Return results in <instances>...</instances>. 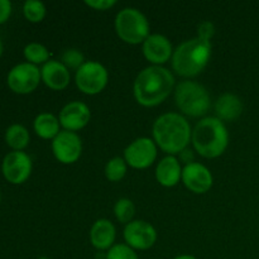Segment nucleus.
<instances>
[{
  "instance_id": "nucleus-9",
  "label": "nucleus",
  "mask_w": 259,
  "mask_h": 259,
  "mask_svg": "<svg viewBox=\"0 0 259 259\" xmlns=\"http://www.w3.org/2000/svg\"><path fill=\"white\" fill-rule=\"evenodd\" d=\"M2 171L5 179L14 185L27 181L32 172V161L29 156L22 151H13L4 157Z\"/></svg>"
},
{
  "instance_id": "nucleus-10",
  "label": "nucleus",
  "mask_w": 259,
  "mask_h": 259,
  "mask_svg": "<svg viewBox=\"0 0 259 259\" xmlns=\"http://www.w3.org/2000/svg\"><path fill=\"white\" fill-rule=\"evenodd\" d=\"M52 151L61 163L70 164L77 161L82 152L81 139L75 132L62 131L52 142Z\"/></svg>"
},
{
  "instance_id": "nucleus-14",
  "label": "nucleus",
  "mask_w": 259,
  "mask_h": 259,
  "mask_svg": "<svg viewBox=\"0 0 259 259\" xmlns=\"http://www.w3.org/2000/svg\"><path fill=\"white\" fill-rule=\"evenodd\" d=\"M91 113L86 104L81 101L68 103L60 113V123L66 131H80L90 121Z\"/></svg>"
},
{
  "instance_id": "nucleus-27",
  "label": "nucleus",
  "mask_w": 259,
  "mask_h": 259,
  "mask_svg": "<svg viewBox=\"0 0 259 259\" xmlns=\"http://www.w3.org/2000/svg\"><path fill=\"white\" fill-rule=\"evenodd\" d=\"M83 55L78 50L71 48V50H66L62 55V63L67 68H78L83 65Z\"/></svg>"
},
{
  "instance_id": "nucleus-33",
  "label": "nucleus",
  "mask_w": 259,
  "mask_h": 259,
  "mask_svg": "<svg viewBox=\"0 0 259 259\" xmlns=\"http://www.w3.org/2000/svg\"><path fill=\"white\" fill-rule=\"evenodd\" d=\"M38 259H50V258H47V257H39Z\"/></svg>"
},
{
  "instance_id": "nucleus-26",
  "label": "nucleus",
  "mask_w": 259,
  "mask_h": 259,
  "mask_svg": "<svg viewBox=\"0 0 259 259\" xmlns=\"http://www.w3.org/2000/svg\"><path fill=\"white\" fill-rule=\"evenodd\" d=\"M106 259H138V255L129 245L116 244L108 250Z\"/></svg>"
},
{
  "instance_id": "nucleus-4",
  "label": "nucleus",
  "mask_w": 259,
  "mask_h": 259,
  "mask_svg": "<svg viewBox=\"0 0 259 259\" xmlns=\"http://www.w3.org/2000/svg\"><path fill=\"white\" fill-rule=\"evenodd\" d=\"M229 134L224 123L218 118H205L196 124L192 132V143L202 157L217 158L228 147Z\"/></svg>"
},
{
  "instance_id": "nucleus-1",
  "label": "nucleus",
  "mask_w": 259,
  "mask_h": 259,
  "mask_svg": "<svg viewBox=\"0 0 259 259\" xmlns=\"http://www.w3.org/2000/svg\"><path fill=\"white\" fill-rule=\"evenodd\" d=\"M175 85L171 71L161 66H149L134 81V96L143 106H156L167 99Z\"/></svg>"
},
{
  "instance_id": "nucleus-32",
  "label": "nucleus",
  "mask_w": 259,
  "mask_h": 259,
  "mask_svg": "<svg viewBox=\"0 0 259 259\" xmlns=\"http://www.w3.org/2000/svg\"><path fill=\"white\" fill-rule=\"evenodd\" d=\"M2 53H3V42L2 39H0V56H2Z\"/></svg>"
},
{
  "instance_id": "nucleus-15",
  "label": "nucleus",
  "mask_w": 259,
  "mask_h": 259,
  "mask_svg": "<svg viewBox=\"0 0 259 259\" xmlns=\"http://www.w3.org/2000/svg\"><path fill=\"white\" fill-rule=\"evenodd\" d=\"M143 53L149 62L162 65L171 58L172 45L164 35L151 34L143 42Z\"/></svg>"
},
{
  "instance_id": "nucleus-18",
  "label": "nucleus",
  "mask_w": 259,
  "mask_h": 259,
  "mask_svg": "<svg viewBox=\"0 0 259 259\" xmlns=\"http://www.w3.org/2000/svg\"><path fill=\"white\" fill-rule=\"evenodd\" d=\"M157 181L164 187H174L182 177V169L180 162L174 156L164 157L158 163L156 169Z\"/></svg>"
},
{
  "instance_id": "nucleus-29",
  "label": "nucleus",
  "mask_w": 259,
  "mask_h": 259,
  "mask_svg": "<svg viewBox=\"0 0 259 259\" xmlns=\"http://www.w3.org/2000/svg\"><path fill=\"white\" fill-rule=\"evenodd\" d=\"M86 5L96 10H106L116 4L115 0H86Z\"/></svg>"
},
{
  "instance_id": "nucleus-31",
  "label": "nucleus",
  "mask_w": 259,
  "mask_h": 259,
  "mask_svg": "<svg viewBox=\"0 0 259 259\" xmlns=\"http://www.w3.org/2000/svg\"><path fill=\"white\" fill-rule=\"evenodd\" d=\"M174 259H196L194 257V255H189V254H182V255H179V257L174 258Z\"/></svg>"
},
{
  "instance_id": "nucleus-6",
  "label": "nucleus",
  "mask_w": 259,
  "mask_h": 259,
  "mask_svg": "<svg viewBox=\"0 0 259 259\" xmlns=\"http://www.w3.org/2000/svg\"><path fill=\"white\" fill-rule=\"evenodd\" d=\"M115 29L120 39L131 45H138L149 37L148 20L134 8H125L118 13Z\"/></svg>"
},
{
  "instance_id": "nucleus-25",
  "label": "nucleus",
  "mask_w": 259,
  "mask_h": 259,
  "mask_svg": "<svg viewBox=\"0 0 259 259\" xmlns=\"http://www.w3.org/2000/svg\"><path fill=\"white\" fill-rule=\"evenodd\" d=\"M114 212H115V217L119 222L129 224L133 219L134 214H136V207L129 199H120L115 204Z\"/></svg>"
},
{
  "instance_id": "nucleus-28",
  "label": "nucleus",
  "mask_w": 259,
  "mask_h": 259,
  "mask_svg": "<svg viewBox=\"0 0 259 259\" xmlns=\"http://www.w3.org/2000/svg\"><path fill=\"white\" fill-rule=\"evenodd\" d=\"M214 33H215L214 24H212L211 22H204L199 27V35H197V37L206 40V42H210V39L212 38Z\"/></svg>"
},
{
  "instance_id": "nucleus-16",
  "label": "nucleus",
  "mask_w": 259,
  "mask_h": 259,
  "mask_svg": "<svg viewBox=\"0 0 259 259\" xmlns=\"http://www.w3.org/2000/svg\"><path fill=\"white\" fill-rule=\"evenodd\" d=\"M40 76L46 85L52 90H63L70 83V71L58 61H48L40 70Z\"/></svg>"
},
{
  "instance_id": "nucleus-5",
  "label": "nucleus",
  "mask_w": 259,
  "mask_h": 259,
  "mask_svg": "<svg viewBox=\"0 0 259 259\" xmlns=\"http://www.w3.org/2000/svg\"><path fill=\"white\" fill-rule=\"evenodd\" d=\"M175 100L182 113L194 118L205 115L210 109V96L206 89L194 81L179 83Z\"/></svg>"
},
{
  "instance_id": "nucleus-2",
  "label": "nucleus",
  "mask_w": 259,
  "mask_h": 259,
  "mask_svg": "<svg viewBox=\"0 0 259 259\" xmlns=\"http://www.w3.org/2000/svg\"><path fill=\"white\" fill-rule=\"evenodd\" d=\"M153 137L162 151L168 154H177L184 152L189 144L191 129L184 116L176 113H167L154 121Z\"/></svg>"
},
{
  "instance_id": "nucleus-23",
  "label": "nucleus",
  "mask_w": 259,
  "mask_h": 259,
  "mask_svg": "<svg viewBox=\"0 0 259 259\" xmlns=\"http://www.w3.org/2000/svg\"><path fill=\"white\" fill-rule=\"evenodd\" d=\"M126 174V164L125 161L120 157L111 158L105 166V176L109 181L118 182L125 176Z\"/></svg>"
},
{
  "instance_id": "nucleus-17",
  "label": "nucleus",
  "mask_w": 259,
  "mask_h": 259,
  "mask_svg": "<svg viewBox=\"0 0 259 259\" xmlns=\"http://www.w3.org/2000/svg\"><path fill=\"white\" fill-rule=\"evenodd\" d=\"M90 239L96 249H110L115 240V228H114L113 223L106 219H100L94 223L90 230Z\"/></svg>"
},
{
  "instance_id": "nucleus-13",
  "label": "nucleus",
  "mask_w": 259,
  "mask_h": 259,
  "mask_svg": "<svg viewBox=\"0 0 259 259\" xmlns=\"http://www.w3.org/2000/svg\"><path fill=\"white\" fill-rule=\"evenodd\" d=\"M182 181L190 191L195 194H204L212 186L211 172L201 163L192 162L182 169Z\"/></svg>"
},
{
  "instance_id": "nucleus-7",
  "label": "nucleus",
  "mask_w": 259,
  "mask_h": 259,
  "mask_svg": "<svg viewBox=\"0 0 259 259\" xmlns=\"http://www.w3.org/2000/svg\"><path fill=\"white\" fill-rule=\"evenodd\" d=\"M108 83V71L101 63L95 61L85 62L76 72V85L88 95H96L105 89Z\"/></svg>"
},
{
  "instance_id": "nucleus-21",
  "label": "nucleus",
  "mask_w": 259,
  "mask_h": 259,
  "mask_svg": "<svg viewBox=\"0 0 259 259\" xmlns=\"http://www.w3.org/2000/svg\"><path fill=\"white\" fill-rule=\"evenodd\" d=\"M5 141L14 151H22L29 143V133L20 124H13L5 132Z\"/></svg>"
},
{
  "instance_id": "nucleus-30",
  "label": "nucleus",
  "mask_w": 259,
  "mask_h": 259,
  "mask_svg": "<svg viewBox=\"0 0 259 259\" xmlns=\"http://www.w3.org/2000/svg\"><path fill=\"white\" fill-rule=\"evenodd\" d=\"M12 13V3L9 0H0V24L7 22Z\"/></svg>"
},
{
  "instance_id": "nucleus-20",
  "label": "nucleus",
  "mask_w": 259,
  "mask_h": 259,
  "mask_svg": "<svg viewBox=\"0 0 259 259\" xmlns=\"http://www.w3.org/2000/svg\"><path fill=\"white\" fill-rule=\"evenodd\" d=\"M60 120L53 114L42 113L34 119V131L40 138L55 139L60 133Z\"/></svg>"
},
{
  "instance_id": "nucleus-11",
  "label": "nucleus",
  "mask_w": 259,
  "mask_h": 259,
  "mask_svg": "<svg viewBox=\"0 0 259 259\" xmlns=\"http://www.w3.org/2000/svg\"><path fill=\"white\" fill-rule=\"evenodd\" d=\"M157 157L156 144L149 138H138L129 144L124 151L125 162L133 168H147Z\"/></svg>"
},
{
  "instance_id": "nucleus-24",
  "label": "nucleus",
  "mask_w": 259,
  "mask_h": 259,
  "mask_svg": "<svg viewBox=\"0 0 259 259\" xmlns=\"http://www.w3.org/2000/svg\"><path fill=\"white\" fill-rule=\"evenodd\" d=\"M23 13L29 22L39 23L46 17V7L38 0H27L23 5Z\"/></svg>"
},
{
  "instance_id": "nucleus-3",
  "label": "nucleus",
  "mask_w": 259,
  "mask_h": 259,
  "mask_svg": "<svg viewBox=\"0 0 259 259\" xmlns=\"http://www.w3.org/2000/svg\"><path fill=\"white\" fill-rule=\"evenodd\" d=\"M211 56V43L194 38L184 42L172 55V67L175 72L184 77H194L199 75Z\"/></svg>"
},
{
  "instance_id": "nucleus-22",
  "label": "nucleus",
  "mask_w": 259,
  "mask_h": 259,
  "mask_svg": "<svg viewBox=\"0 0 259 259\" xmlns=\"http://www.w3.org/2000/svg\"><path fill=\"white\" fill-rule=\"evenodd\" d=\"M24 56H25V58L29 61V63L38 65V63L48 62V58H50V52H48V50L43 45L33 42V43H29V45L25 46Z\"/></svg>"
},
{
  "instance_id": "nucleus-19",
  "label": "nucleus",
  "mask_w": 259,
  "mask_h": 259,
  "mask_svg": "<svg viewBox=\"0 0 259 259\" xmlns=\"http://www.w3.org/2000/svg\"><path fill=\"white\" fill-rule=\"evenodd\" d=\"M218 119L220 120H235L243 111V103L234 94H224L215 104Z\"/></svg>"
},
{
  "instance_id": "nucleus-12",
  "label": "nucleus",
  "mask_w": 259,
  "mask_h": 259,
  "mask_svg": "<svg viewBox=\"0 0 259 259\" xmlns=\"http://www.w3.org/2000/svg\"><path fill=\"white\" fill-rule=\"evenodd\" d=\"M124 239L133 249L146 250L153 247L157 240V233L149 223L136 220L126 224L124 229Z\"/></svg>"
},
{
  "instance_id": "nucleus-8",
  "label": "nucleus",
  "mask_w": 259,
  "mask_h": 259,
  "mask_svg": "<svg viewBox=\"0 0 259 259\" xmlns=\"http://www.w3.org/2000/svg\"><path fill=\"white\" fill-rule=\"evenodd\" d=\"M42 78L39 68L29 62L18 63L8 73V85L17 94H29L37 89Z\"/></svg>"
}]
</instances>
